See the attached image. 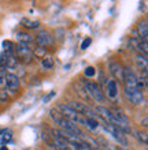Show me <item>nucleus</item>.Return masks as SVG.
I'll return each instance as SVG.
<instances>
[{
  "label": "nucleus",
  "instance_id": "nucleus-1",
  "mask_svg": "<svg viewBox=\"0 0 148 150\" xmlns=\"http://www.w3.org/2000/svg\"><path fill=\"white\" fill-rule=\"evenodd\" d=\"M125 96H126V98L132 104H134V105H140V104H143V101H144L143 91L137 90V89H132V87L125 86Z\"/></svg>",
  "mask_w": 148,
  "mask_h": 150
},
{
  "label": "nucleus",
  "instance_id": "nucleus-2",
  "mask_svg": "<svg viewBox=\"0 0 148 150\" xmlns=\"http://www.w3.org/2000/svg\"><path fill=\"white\" fill-rule=\"evenodd\" d=\"M16 64V56L15 53H7L3 52L0 55V67L7 68V70H12Z\"/></svg>",
  "mask_w": 148,
  "mask_h": 150
},
{
  "label": "nucleus",
  "instance_id": "nucleus-3",
  "mask_svg": "<svg viewBox=\"0 0 148 150\" xmlns=\"http://www.w3.org/2000/svg\"><path fill=\"white\" fill-rule=\"evenodd\" d=\"M85 90H87V93H88L95 101H97V103H102L104 100L103 91L100 90V87L97 86L96 83H87V85H85Z\"/></svg>",
  "mask_w": 148,
  "mask_h": 150
},
{
  "label": "nucleus",
  "instance_id": "nucleus-4",
  "mask_svg": "<svg viewBox=\"0 0 148 150\" xmlns=\"http://www.w3.org/2000/svg\"><path fill=\"white\" fill-rule=\"evenodd\" d=\"M14 53H16L15 56H18L24 63H29V62L32 60V49L28 48L26 45L18 44V47L14 48Z\"/></svg>",
  "mask_w": 148,
  "mask_h": 150
},
{
  "label": "nucleus",
  "instance_id": "nucleus-5",
  "mask_svg": "<svg viewBox=\"0 0 148 150\" xmlns=\"http://www.w3.org/2000/svg\"><path fill=\"white\" fill-rule=\"evenodd\" d=\"M104 124H106L107 131L110 132V134L114 135V138L118 139V141H119V143H122V145H126V143H128L126 137H125V132H122L119 128H117V127L114 126V124H111V123H104Z\"/></svg>",
  "mask_w": 148,
  "mask_h": 150
},
{
  "label": "nucleus",
  "instance_id": "nucleus-6",
  "mask_svg": "<svg viewBox=\"0 0 148 150\" xmlns=\"http://www.w3.org/2000/svg\"><path fill=\"white\" fill-rule=\"evenodd\" d=\"M71 111H74V112H77V113H80L81 116H91V117H95L93 116V113H91L89 112V109L87 108V105H84V104H81V103H76V101H71V103H69V105H67Z\"/></svg>",
  "mask_w": 148,
  "mask_h": 150
},
{
  "label": "nucleus",
  "instance_id": "nucleus-7",
  "mask_svg": "<svg viewBox=\"0 0 148 150\" xmlns=\"http://www.w3.org/2000/svg\"><path fill=\"white\" fill-rule=\"evenodd\" d=\"M4 86L7 87L8 90L15 91L19 87V78L15 74H6V83Z\"/></svg>",
  "mask_w": 148,
  "mask_h": 150
},
{
  "label": "nucleus",
  "instance_id": "nucleus-8",
  "mask_svg": "<svg viewBox=\"0 0 148 150\" xmlns=\"http://www.w3.org/2000/svg\"><path fill=\"white\" fill-rule=\"evenodd\" d=\"M36 41L40 47L44 48V47H47V45H49V44H52V37L48 32H41L37 34Z\"/></svg>",
  "mask_w": 148,
  "mask_h": 150
},
{
  "label": "nucleus",
  "instance_id": "nucleus-9",
  "mask_svg": "<svg viewBox=\"0 0 148 150\" xmlns=\"http://www.w3.org/2000/svg\"><path fill=\"white\" fill-rule=\"evenodd\" d=\"M137 32H139V40H140V41H147L148 30H147V23H145V22H140V23H139Z\"/></svg>",
  "mask_w": 148,
  "mask_h": 150
},
{
  "label": "nucleus",
  "instance_id": "nucleus-10",
  "mask_svg": "<svg viewBox=\"0 0 148 150\" xmlns=\"http://www.w3.org/2000/svg\"><path fill=\"white\" fill-rule=\"evenodd\" d=\"M110 70L114 75H115V78H121L122 79V74H124V67L121 66L119 63H117V62H112L110 64Z\"/></svg>",
  "mask_w": 148,
  "mask_h": 150
},
{
  "label": "nucleus",
  "instance_id": "nucleus-11",
  "mask_svg": "<svg viewBox=\"0 0 148 150\" xmlns=\"http://www.w3.org/2000/svg\"><path fill=\"white\" fill-rule=\"evenodd\" d=\"M16 38H18L19 44H22V45H26V47H28L29 44H30V42L33 41L32 36H29L28 33H24V32L16 33Z\"/></svg>",
  "mask_w": 148,
  "mask_h": 150
},
{
  "label": "nucleus",
  "instance_id": "nucleus-12",
  "mask_svg": "<svg viewBox=\"0 0 148 150\" xmlns=\"http://www.w3.org/2000/svg\"><path fill=\"white\" fill-rule=\"evenodd\" d=\"M107 93H108V97H111V98H115L117 97V94H118V86H117L115 81H110L107 83Z\"/></svg>",
  "mask_w": 148,
  "mask_h": 150
},
{
  "label": "nucleus",
  "instance_id": "nucleus-13",
  "mask_svg": "<svg viewBox=\"0 0 148 150\" xmlns=\"http://www.w3.org/2000/svg\"><path fill=\"white\" fill-rule=\"evenodd\" d=\"M11 138H12L11 130H7V128H6V130H0V143H1V145L10 142Z\"/></svg>",
  "mask_w": 148,
  "mask_h": 150
},
{
  "label": "nucleus",
  "instance_id": "nucleus-14",
  "mask_svg": "<svg viewBox=\"0 0 148 150\" xmlns=\"http://www.w3.org/2000/svg\"><path fill=\"white\" fill-rule=\"evenodd\" d=\"M22 25L28 29H37L40 26V22L37 19H29V18H24L22 19Z\"/></svg>",
  "mask_w": 148,
  "mask_h": 150
},
{
  "label": "nucleus",
  "instance_id": "nucleus-15",
  "mask_svg": "<svg viewBox=\"0 0 148 150\" xmlns=\"http://www.w3.org/2000/svg\"><path fill=\"white\" fill-rule=\"evenodd\" d=\"M136 62H137L139 68H140L144 74H147V56L139 55V56H137V59H136Z\"/></svg>",
  "mask_w": 148,
  "mask_h": 150
},
{
  "label": "nucleus",
  "instance_id": "nucleus-16",
  "mask_svg": "<svg viewBox=\"0 0 148 150\" xmlns=\"http://www.w3.org/2000/svg\"><path fill=\"white\" fill-rule=\"evenodd\" d=\"M85 126L91 128V130H97L99 128V123L95 117H91V116H87L85 117Z\"/></svg>",
  "mask_w": 148,
  "mask_h": 150
},
{
  "label": "nucleus",
  "instance_id": "nucleus-17",
  "mask_svg": "<svg viewBox=\"0 0 148 150\" xmlns=\"http://www.w3.org/2000/svg\"><path fill=\"white\" fill-rule=\"evenodd\" d=\"M41 66L44 68H47V70H49V68L54 67V59H51V57H44V59H41Z\"/></svg>",
  "mask_w": 148,
  "mask_h": 150
},
{
  "label": "nucleus",
  "instance_id": "nucleus-18",
  "mask_svg": "<svg viewBox=\"0 0 148 150\" xmlns=\"http://www.w3.org/2000/svg\"><path fill=\"white\" fill-rule=\"evenodd\" d=\"M33 53H34V55H36L37 57L43 59V57L45 56V53H47V51H45V48H43V47H37V48H34Z\"/></svg>",
  "mask_w": 148,
  "mask_h": 150
},
{
  "label": "nucleus",
  "instance_id": "nucleus-19",
  "mask_svg": "<svg viewBox=\"0 0 148 150\" xmlns=\"http://www.w3.org/2000/svg\"><path fill=\"white\" fill-rule=\"evenodd\" d=\"M85 76H93L95 75V68L93 67H87L85 68V71H84Z\"/></svg>",
  "mask_w": 148,
  "mask_h": 150
},
{
  "label": "nucleus",
  "instance_id": "nucleus-20",
  "mask_svg": "<svg viewBox=\"0 0 148 150\" xmlns=\"http://www.w3.org/2000/svg\"><path fill=\"white\" fill-rule=\"evenodd\" d=\"M91 42H92V40L89 38H85L84 41H82V44H81V49H87V48L89 47V45H91Z\"/></svg>",
  "mask_w": 148,
  "mask_h": 150
},
{
  "label": "nucleus",
  "instance_id": "nucleus-21",
  "mask_svg": "<svg viewBox=\"0 0 148 150\" xmlns=\"http://www.w3.org/2000/svg\"><path fill=\"white\" fill-rule=\"evenodd\" d=\"M137 138L143 141V143H147V132H137Z\"/></svg>",
  "mask_w": 148,
  "mask_h": 150
},
{
  "label": "nucleus",
  "instance_id": "nucleus-22",
  "mask_svg": "<svg viewBox=\"0 0 148 150\" xmlns=\"http://www.w3.org/2000/svg\"><path fill=\"white\" fill-rule=\"evenodd\" d=\"M4 83H6V72L1 70L0 71V86H4Z\"/></svg>",
  "mask_w": 148,
  "mask_h": 150
},
{
  "label": "nucleus",
  "instance_id": "nucleus-23",
  "mask_svg": "<svg viewBox=\"0 0 148 150\" xmlns=\"http://www.w3.org/2000/svg\"><path fill=\"white\" fill-rule=\"evenodd\" d=\"M52 96H55V91H51V93H49V94H48V96H47V97H45V100H44V101H48V100H49V98H51Z\"/></svg>",
  "mask_w": 148,
  "mask_h": 150
},
{
  "label": "nucleus",
  "instance_id": "nucleus-24",
  "mask_svg": "<svg viewBox=\"0 0 148 150\" xmlns=\"http://www.w3.org/2000/svg\"><path fill=\"white\" fill-rule=\"evenodd\" d=\"M0 150H7V147H6V146H3V147H1V149H0Z\"/></svg>",
  "mask_w": 148,
  "mask_h": 150
},
{
  "label": "nucleus",
  "instance_id": "nucleus-25",
  "mask_svg": "<svg viewBox=\"0 0 148 150\" xmlns=\"http://www.w3.org/2000/svg\"><path fill=\"white\" fill-rule=\"evenodd\" d=\"M122 150H128V149H122Z\"/></svg>",
  "mask_w": 148,
  "mask_h": 150
},
{
  "label": "nucleus",
  "instance_id": "nucleus-26",
  "mask_svg": "<svg viewBox=\"0 0 148 150\" xmlns=\"http://www.w3.org/2000/svg\"><path fill=\"white\" fill-rule=\"evenodd\" d=\"M97 150H100V149H97Z\"/></svg>",
  "mask_w": 148,
  "mask_h": 150
}]
</instances>
